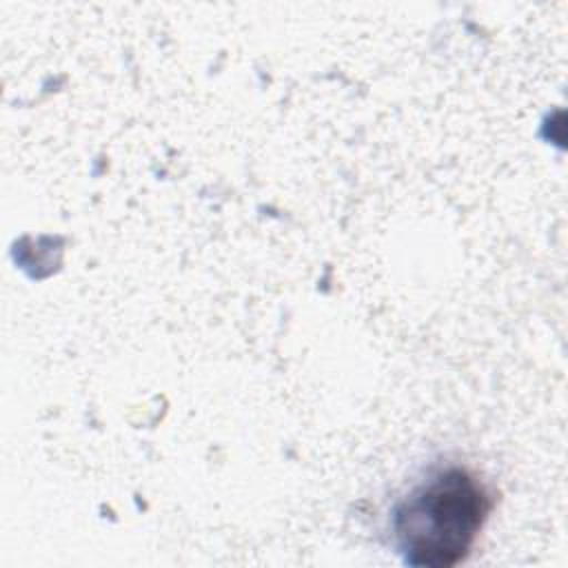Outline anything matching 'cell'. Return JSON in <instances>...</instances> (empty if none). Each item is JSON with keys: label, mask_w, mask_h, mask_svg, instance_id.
<instances>
[{"label": "cell", "mask_w": 568, "mask_h": 568, "mask_svg": "<svg viewBox=\"0 0 568 568\" xmlns=\"http://www.w3.org/2000/svg\"><path fill=\"white\" fill-rule=\"evenodd\" d=\"M488 508L484 486L468 470H439L395 506L397 552L408 566H455L468 555Z\"/></svg>", "instance_id": "obj_1"}]
</instances>
